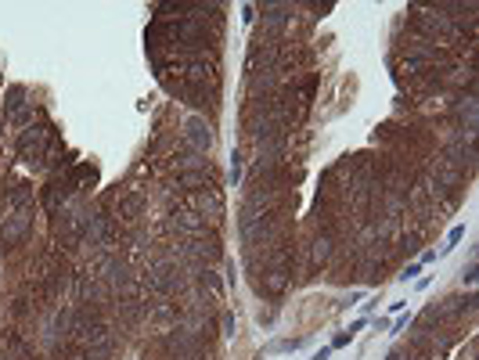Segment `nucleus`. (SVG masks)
Listing matches in <instances>:
<instances>
[{"label": "nucleus", "mask_w": 479, "mask_h": 360, "mask_svg": "<svg viewBox=\"0 0 479 360\" xmlns=\"http://www.w3.org/2000/svg\"><path fill=\"white\" fill-rule=\"evenodd\" d=\"M112 349H115V342H112V339H101V342H94V346H90L87 360H108V356H112Z\"/></svg>", "instance_id": "obj_8"}, {"label": "nucleus", "mask_w": 479, "mask_h": 360, "mask_svg": "<svg viewBox=\"0 0 479 360\" xmlns=\"http://www.w3.org/2000/svg\"><path fill=\"white\" fill-rule=\"evenodd\" d=\"M47 144H51V126H33L18 137V158L25 166H40L47 155Z\"/></svg>", "instance_id": "obj_1"}, {"label": "nucleus", "mask_w": 479, "mask_h": 360, "mask_svg": "<svg viewBox=\"0 0 479 360\" xmlns=\"http://www.w3.org/2000/svg\"><path fill=\"white\" fill-rule=\"evenodd\" d=\"M461 281L465 285H475V259L468 263V270H461Z\"/></svg>", "instance_id": "obj_14"}, {"label": "nucleus", "mask_w": 479, "mask_h": 360, "mask_svg": "<svg viewBox=\"0 0 479 360\" xmlns=\"http://www.w3.org/2000/svg\"><path fill=\"white\" fill-rule=\"evenodd\" d=\"M105 270H108V274H105V281H108L112 288H126V285H130V267H126V263L108 259V263H105Z\"/></svg>", "instance_id": "obj_6"}, {"label": "nucleus", "mask_w": 479, "mask_h": 360, "mask_svg": "<svg viewBox=\"0 0 479 360\" xmlns=\"http://www.w3.org/2000/svg\"><path fill=\"white\" fill-rule=\"evenodd\" d=\"M461 238H465V223H458V227H454V231H451V234H447V245H443V249H440V256H443V252H451V249H454V245H458V242H461Z\"/></svg>", "instance_id": "obj_10"}, {"label": "nucleus", "mask_w": 479, "mask_h": 360, "mask_svg": "<svg viewBox=\"0 0 479 360\" xmlns=\"http://www.w3.org/2000/svg\"><path fill=\"white\" fill-rule=\"evenodd\" d=\"M231 180H234V184L242 180V155H238V151L231 155Z\"/></svg>", "instance_id": "obj_12"}, {"label": "nucleus", "mask_w": 479, "mask_h": 360, "mask_svg": "<svg viewBox=\"0 0 479 360\" xmlns=\"http://www.w3.org/2000/svg\"><path fill=\"white\" fill-rule=\"evenodd\" d=\"M184 141H187V148H191V151L209 155V151H213V144H216L213 123H206L202 115H187V119H184Z\"/></svg>", "instance_id": "obj_2"}, {"label": "nucleus", "mask_w": 479, "mask_h": 360, "mask_svg": "<svg viewBox=\"0 0 479 360\" xmlns=\"http://www.w3.org/2000/svg\"><path fill=\"white\" fill-rule=\"evenodd\" d=\"M332 256V238L325 234V238H317V242H313V263H325Z\"/></svg>", "instance_id": "obj_9"}, {"label": "nucleus", "mask_w": 479, "mask_h": 360, "mask_svg": "<svg viewBox=\"0 0 479 360\" xmlns=\"http://www.w3.org/2000/svg\"><path fill=\"white\" fill-rule=\"evenodd\" d=\"M29 231V213H15V216H8L4 220V231H0V242L4 245H15L18 238Z\"/></svg>", "instance_id": "obj_5"}, {"label": "nucleus", "mask_w": 479, "mask_h": 360, "mask_svg": "<svg viewBox=\"0 0 479 360\" xmlns=\"http://www.w3.org/2000/svg\"><path fill=\"white\" fill-rule=\"evenodd\" d=\"M346 342H353V332H342V335H335V342H332V349H342Z\"/></svg>", "instance_id": "obj_15"}, {"label": "nucleus", "mask_w": 479, "mask_h": 360, "mask_svg": "<svg viewBox=\"0 0 479 360\" xmlns=\"http://www.w3.org/2000/svg\"><path fill=\"white\" fill-rule=\"evenodd\" d=\"M234 332H238L234 317H231V313H223V335H227V339H234Z\"/></svg>", "instance_id": "obj_13"}, {"label": "nucleus", "mask_w": 479, "mask_h": 360, "mask_svg": "<svg viewBox=\"0 0 479 360\" xmlns=\"http://www.w3.org/2000/svg\"><path fill=\"white\" fill-rule=\"evenodd\" d=\"M328 356H332V346H321V349L313 353V360H328Z\"/></svg>", "instance_id": "obj_16"}, {"label": "nucleus", "mask_w": 479, "mask_h": 360, "mask_svg": "<svg viewBox=\"0 0 479 360\" xmlns=\"http://www.w3.org/2000/svg\"><path fill=\"white\" fill-rule=\"evenodd\" d=\"M418 274H422V263H407V267L400 270V281L407 285V281H414V277H418Z\"/></svg>", "instance_id": "obj_11"}, {"label": "nucleus", "mask_w": 479, "mask_h": 360, "mask_svg": "<svg viewBox=\"0 0 479 360\" xmlns=\"http://www.w3.org/2000/svg\"><path fill=\"white\" fill-rule=\"evenodd\" d=\"M195 209H198V216L202 213H209V223H220V216H223V198H220V191L216 187H206V191H195Z\"/></svg>", "instance_id": "obj_3"}, {"label": "nucleus", "mask_w": 479, "mask_h": 360, "mask_svg": "<svg viewBox=\"0 0 479 360\" xmlns=\"http://www.w3.org/2000/svg\"><path fill=\"white\" fill-rule=\"evenodd\" d=\"M436 259H440V252H436V249H429V252L422 256V263H436Z\"/></svg>", "instance_id": "obj_17"}, {"label": "nucleus", "mask_w": 479, "mask_h": 360, "mask_svg": "<svg viewBox=\"0 0 479 360\" xmlns=\"http://www.w3.org/2000/svg\"><path fill=\"white\" fill-rule=\"evenodd\" d=\"M184 256L209 267L213 259H220V245H216V238H209V242H206V238H191V242L184 245Z\"/></svg>", "instance_id": "obj_4"}, {"label": "nucleus", "mask_w": 479, "mask_h": 360, "mask_svg": "<svg viewBox=\"0 0 479 360\" xmlns=\"http://www.w3.org/2000/svg\"><path fill=\"white\" fill-rule=\"evenodd\" d=\"M22 105H25V87H18V83H15V87L8 90V97H4V108H8L11 115H18V108H22Z\"/></svg>", "instance_id": "obj_7"}]
</instances>
